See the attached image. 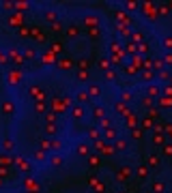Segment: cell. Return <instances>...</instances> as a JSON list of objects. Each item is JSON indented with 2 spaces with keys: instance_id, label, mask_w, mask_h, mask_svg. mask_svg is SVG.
<instances>
[{
  "instance_id": "cell-1",
  "label": "cell",
  "mask_w": 172,
  "mask_h": 193,
  "mask_svg": "<svg viewBox=\"0 0 172 193\" xmlns=\"http://www.w3.org/2000/svg\"><path fill=\"white\" fill-rule=\"evenodd\" d=\"M52 165H56V167H58V165H62V159H60L58 154H54V157H52Z\"/></svg>"
},
{
  "instance_id": "cell-2",
  "label": "cell",
  "mask_w": 172,
  "mask_h": 193,
  "mask_svg": "<svg viewBox=\"0 0 172 193\" xmlns=\"http://www.w3.org/2000/svg\"><path fill=\"white\" fill-rule=\"evenodd\" d=\"M24 54H26V58H35V47H26Z\"/></svg>"
},
{
  "instance_id": "cell-3",
  "label": "cell",
  "mask_w": 172,
  "mask_h": 193,
  "mask_svg": "<svg viewBox=\"0 0 172 193\" xmlns=\"http://www.w3.org/2000/svg\"><path fill=\"white\" fill-rule=\"evenodd\" d=\"M45 17H47V19H52V22H54V19H56V17H58V15H56V13H54V11H47V13H45Z\"/></svg>"
},
{
  "instance_id": "cell-4",
  "label": "cell",
  "mask_w": 172,
  "mask_h": 193,
  "mask_svg": "<svg viewBox=\"0 0 172 193\" xmlns=\"http://www.w3.org/2000/svg\"><path fill=\"white\" fill-rule=\"evenodd\" d=\"M4 150H13V142L11 140H4Z\"/></svg>"
},
{
  "instance_id": "cell-5",
  "label": "cell",
  "mask_w": 172,
  "mask_h": 193,
  "mask_svg": "<svg viewBox=\"0 0 172 193\" xmlns=\"http://www.w3.org/2000/svg\"><path fill=\"white\" fill-rule=\"evenodd\" d=\"M35 157H37V161H43V159H45V154H43L41 150H37V152H35Z\"/></svg>"
}]
</instances>
